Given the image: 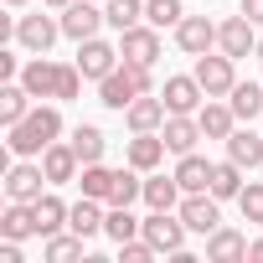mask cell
<instances>
[{
    "mask_svg": "<svg viewBox=\"0 0 263 263\" xmlns=\"http://www.w3.org/2000/svg\"><path fill=\"white\" fill-rule=\"evenodd\" d=\"M124 62V52L119 47H108L103 36H88V42H78V72L88 78V83H103L114 67Z\"/></svg>",
    "mask_w": 263,
    "mask_h": 263,
    "instance_id": "8992f818",
    "label": "cell"
},
{
    "mask_svg": "<svg viewBox=\"0 0 263 263\" xmlns=\"http://www.w3.org/2000/svg\"><path fill=\"white\" fill-rule=\"evenodd\" d=\"M140 93H155V67H145V62H119L103 83H98V103L103 108H114V114H124L129 103H135Z\"/></svg>",
    "mask_w": 263,
    "mask_h": 263,
    "instance_id": "3957f363",
    "label": "cell"
},
{
    "mask_svg": "<svg viewBox=\"0 0 263 263\" xmlns=\"http://www.w3.org/2000/svg\"><path fill=\"white\" fill-rule=\"evenodd\" d=\"M222 145H227V160H237L242 171L263 165V135H253V129H232Z\"/></svg>",
    "mask_w": 263,
    "mask_h": 263,
    "instance_id": "d4e9b609",
    "label": "cell"
},
{
    "mask_svg": "<svg viewBox=\"0 0 263 263\" xmlns=\"http://www.w3.org/2000/svg\"><path fill=\"white\" fill-rule=\"evenodd\" d=\"M160 135H165L171 155H186V150H196V140H206V135H201V119H196V114H171Z\"/></svg>",
    "mask_w": 263,
    "mask_h": 263,
    "instance_id": "e0dca14e",
    "label": "cell"
},
{
    "mask_svg": "<svg viewBox=\"0 0 263 263\" xmlns=\"http://www.w3.org/2000/svg\"><path fill=\"white\" fill-rule=\"evenodd\" d=\"M206 258H212V263H237V258H248V232H237V227L206 232Z\"/></svg>",
    "mask_w": 263,
    "mask_h": 263,
    "instance_id": "ac0fdd59",
    "label": "cell"
},
{
    "mask_svg": "<svg viewBox=\"0 0 263 263\" xmlns=\"http://www.w3.org/2000/svg\"><path fill=\"white\" fill-rule=\"evenodd\" d=\"M62 36V16H21L16 21V42L26 47V52H52V42Z\"/></svg>",
    "mask_w": 263,
    "mask_h": 263,
    "instance_id": "7c38bea8",
    "label": "cell"
},
{
    "mask_svg": "<svg viewBox=\"0 0 263 263\" xmlns=\"http://www.w3.org/2000/svg\"><path fill=\"white\" fill-rule=\"evenodd\" d=\"M83 242H88V237H78L72 227H67V232H52L47 248H42V258H47V263H72V258H83Z\"/></svg>",
    "mask_w": 263,
    "mask_h": 263,
    "instance_id": "4dcf8cb0",
    "label": "cell"
},
{
    "mask_svg": "<svg viewBox=\"0 0 263 263\" xmlns=\"http://www.w3.org/2000/svg\"><path fill=\"white\" fill-rule=\"evenodd\" d=\"M145 21L160 26V31L165 26H181L186 21V6H181V0H145Z\"/></svg>",
    "mask_w": 263,
    "mask_h": 263,
    "instance_id": "d590c367",
    "label": "cell"
},
{
    "mask_svg": "<svg viewBox=\"0 0 263 263\" xmlns=\"http://www.w3.org/2000/svg\"><path fill=\"white\" fill-rule=\"evenodd\" d=\"M176 212H181V222H186L191 232H201V237L222 227V212H217V196H212V191H186Z\"/></svg>",
    "mask_w": 263,
    "mask_h": 263,
    "instance_id": "9c48e42d",
    "label": "cell"
},
{
    "mask_svg": "<svg viewBox=\"0 0 263 263\" xmlns=\"http://www.w3.org/2000/svg\"><path fill=\"white\" fill-rule=\"evenodd\" d=\"M196 119H201V135H206V140H227L232 129H237V114H232V103H222V98H206V103L196 108Z\"/></svg>",
    "mask_w": 263,
    "mask_h": 263,
    "instance_id": "d6986e66",
    "label": "cell"
},
{
    "mask_svg": "<svg viewBox=\"0 0 263 263\" xmlns=\"http://www.w3.org/2000/svg\"><path fill=\"white\" fill-rule=\"evenodd\" d=\"M237 206H242V222L263 227V181H248V186H242V196H237Z\"/></svg>",
    "mask_w": 263,
    "mask_h": 263,
    "instance_id": "8d00e7d4",
    "label": "cell"
},
{
    "mask_svg": "<svg viewBox=\"0 0 263 263\" xmlns=\"http://www.w3.org/2000/svg\"><path fill=\"white\" fill-rule=\"evenodd\" d=\"M145 171H135V165H129V171H119V181H114V196H108V206H135L140 196H145V181H140Z\"/></svg>",
    "mask_w": 263,
    "mask_h": 263,
    "instance_id": "836d02e7",
    "label": "cell"
},
{
    "mask_svg": "<svg viewBox=\"0 0 263 263\" xmlns=\"http://www.w3.org/2000/svg\"><path fill=\"white\" fill-rule=\"evenodd\" d=\"M21 83H26L31 98H57V103H67V98L83 93V72H78V62H47L42 52L21 67Z\"/></svg>",
    "mask_w": 263,
    "mask_h": 263,
    "instance_id": "7a4b0ae2",
    "label": "cell"
},
{
    "mask_svg": "<svg viewBox=\"0 0 263 263\" xmlns=\"http://www.w3.org/2000/svg\"><path fill=\"white\" fill-rule=\"evenodd\" d=\"M42 181H47L42 160L31 165L26 155H16V165H6V196H11V201H36V196H42Z\"/></svg>",
    "mask_w": 263,
    "mask_h": 263,
    "instance_id": "5bb4252c",
    "label": "cell"
},
{
    "mask_svg": "<svg viewBox=\"0 0 263 263\" xmlns=\"http://www.w3.org/2000/svg\"><path fill=\"white\" fill-rule=\"evenodd\" d=\"M227 103H232L237 124H253V119L263 114V88H258V83H237V88L227 93Z\"/></svg>",
    "mask_w": 263,
    "mask_h": 263,
    "instance_id": "f546056e",
    "label": "cell"
},
{
    "mask_svg": "<svg viewBox=\"0 0 263 263\" xmlns=\"http://www.w3.org/2000/svg\"><path fill=\"white\" fill-rule=\"evenodd\" d=\"M0 237H16V242L42 237V232H36V206H31V201H11L6 212H0Z\"/></svg>",
    "mask_w": 263,
    "mask_h": 263,
    "instance_id": "44dd1931",
    "label": "cell"
},
{
    "mask_svg": "<svg viewBox=\"0 0 263 263\" xmlns=\"http://www.w3.org/2000/svg\"><path fill=\"white\" fill-rule=\"evenodd\" d=\"M62 16V36H72V42H88V36H98V26H108V16L98 11V0H72L67 11H57Z\"/></svg>",
    "mask_w": 263,
    "mask_h": 263,
    "instance_id": "8fae6325",
    "label": "cell"
},
{
    "mask_svg": "<svg viewBox=\"0 0 263 263\" xmlns=\"http://www.w3.org/2000/svg\"><path fill=\"white\" fill-rule=\"evenodd\" d=\"M248 258H253V263H263V237H253V242H248Z\"/></svg>",
    "mask_w": 263,
    "mask_h": 263,
    "instance_id": "ab89813d",
    "label": "cell"
},
{
    "mask_svg": "<svg viewBox=\"0 0 263 263\" xmlns=\"http://www.w3.org/2000/svg\"><path fill=\"white\" fill-rule=\"evenodd\" d=\"M42 171H47V186H67V181H78V176H83V160H78L72 140L47 145V150H42Z\"/></svg>",
    "mask_w": 263,
    "mask_h": 263,
    "instance_id": "4fadbf2b",
    "label": "cell"
},
{
    "mask_svg": "<svg viewBox=\"0 0 263 263\" xmlns=\"http://www.w3.org/2000/svg\"><path fill=\"white\" fill-rule=\"evenodd\" d=\"M212 160L206 155H196V150H186L181 160H176V181H181V191H212Z\"/></svg>",
    "mask_w": 263,
    "mask_h": 263,
    "instance_id": "7402d4cb",
    "label": "cell"
},
{
    "mask_svg": "<svg viewBox=\"0 0 263 263\" xmlns=\"http://www.w3.org/2000/svg\"><path fill=\"white\" fill-rule=\"evenodd\" d=\"M103 145H108V140H103V129H98V124H78V129H72V150H78L83 165L103 160Z\"/></svg>",
    "mask_w": 263,
    "mask_h": 263,
    "instance_id": "1f68e13d",
    "label": "cell"
},
{
    "mask_svg": "<svg viewBox=\"0 0 263 263\" xmlns=\"http://www.w3.org/2000/svg\"><path fill=\"white\" fill-rule=\"evenodd\" d=\"M114 181H119V171H108L103 160H93V165H83V176H78V186H83V196H98V201H108V196H114Z\"/></svg>",
    "mask_w": 263,
    "mask_h": 263,
    "instance_id": "83f0119b",
    "label": "cell"
},
{
    "mask_svg": "<svg viewBox=\"0 0 263 263\" xmlns=\"http://www.w3.org/2000/svg\"><path fill=\"white\" fill-rule=\"evenodd\" d=\"M119 52H124L129 62H145V67H155V62H160V26L140 21V26L119 31Z\"/></svg>",
    "mask_w": 263,
    "mask_h": 263,
    "instance_id": "30bf717a",
    "label": "cell"
},
{
    "mask_svg": "<svg viewBox=\"0 0 263 263\" xmlns=\"http://www.w3.org/2000/svg\"><path fill=\"white\" fill-rule=\"evenodd\" d=\"M42 6H47V11H67V6H72V0H42Z\"/></svg>",
    "mask_w": 263,
    "mask_h": 263,
    "instance_id": "60d3db41",
    "label": "cell"
},
{
    "mask_svg": "<svg viewBox=\"0 0 263 263\" xmlns=\"http://www.w3.org/2000/svg\"><path fill=\"white\" fill-rule=\"evenodd\" d=\"M103 16L114 31H129V26L145 21V0H103Z\"/></svg>",
    "mask_w": 263,
    "mask_h": 263,
    "instance_id": "d6a6232c",
    "label": "cell"
},
{
    "mask_svg": "<svg viewBox=\"0 0 263 263\" xmlns=\"http://www.w3.org/2000/svg\"><path fill=\"white\" fill-rule=\"evenodd\" d=\"M140 217L135 212H129V206H108V222H103V232L114 237V242H129V237H140Z\"/></svg>",
    "mask_w": 263,
    "mask_h": 263,
    "instance_id": "e575fe53",
    "label": "cell"
},
{
    "mask_svg": "<svg viewBox=\"0 0 263 263\" xmlns=\"http://www.w3.org/2000/svg\"><path fill=\"white\" fill-rule=\"evenodd\" d=\"M165 119H171V108H165V98H155V93H140L135 103L124 108L129 135H160V129H165Z\"/></svg>",
    "mask_w": 263,
    "mask_h": 263,
    "instance_id": "ba28073f",
    "label": "cell"
},
{
    "mask_svg": "<svg viewBox=\"0 0 263 263\" xmlns=\"http://www.w3.org/2000/svg\"><path fill=\"white\" fill-rule=\"evenodd\" d=\"M165 150H171V145H165V135H135V140H129V150H124V160L135 165V171H145V176H150V171L165 160Z\"/></svg>",
    "mask_w": 263,
    "mask_h": 263,
    "instance_id": "ffe728a7",
    "label": "cell"
},
{
    "mask_svg": "<svg viewBox=\"0 0 263 263\" xmlns=\"http://www.w3.org/2000/svg\"><path fill=\"white\" fill-rule=\"evenodd\" d=\"M217 52H227V57H253L258 52V26L237 11V16H227V21H217Z\"/></svg>",
    "mask_w": 263,
    "mask_h": 263,
    "instance_id": "52a82bcc",
    "label": "cell"
},
{
    "mask_svg": "<svg viewBox=\"0 0 263 263\" xmlns=\"http://www.w3.org/2000/svg\"><path fill=\"white\" fill-rule=\"evenodd\" d=\"M119 258H124V263H150V258H160V253H155L145 237H129V242H119Z\"/></svg>",
    "mask_w": 263,
    "mask_h": 263,
    "instance_id": "74e56055",
    "label": "cell"
},
{
    "mask_svg": "<svg viewBox=\"0 0 263 263\" xmlns=\"http://www.w3.org/2000/svg\"><path fill=\"white\" fill-rule=\"evenodd\" d=\"M191 72H196V83L206 88V98H227V93L237 88V57H227V52H201Z\"/></svg>",
    "mask_w": 263,
    "mask_h": 263,
    "instance_id": "277c9868",
    "label": "cell"
},
{
    "mask_svg": "<svg viewBox=\"0 0 263 263\" xmlns=\"http://www.w3.org/2000/svg\"><path fill=\"white\" fill-rule=\"evenodd\" d=\"M242 16H248L253 26H263V0H242Z\"/></svg>",
    "mask_w": 263,
    "mask_h": 263,
    "instance_id": "f35d334b",
    "label": "cell"
},
{
    "mask_svg": "<svg viewBox=\"0 0 263 263\" xmlns=\"http://www.w3.org/2000/svg\"><path fill=\"white\" fill-rule=\"evenodd\" d=\"M103 222H108V212H103L98 196H83V201H72V212H67V227H72L78 237H98Z\"/></svg>",
    "mask_w": 263,
    "mask_h": 263,
    "instance_id": "cb8c5ba5",
    "label": "cell"
},
{
    "mask_svg": "<svg viewBox=\"0 0 263 263\" xmlns=\"http://www.w3.org/2000/svg\"><path fill=\"white\" fill-rule=\"evenodd\" d=\"M186 222H181V212H150L145 217V227H140V237L155 248V253H181L186 248Z\"/></svg>",
    "mask_w": 263,
    "mask_h": 263,
    "instance_id": "5b68a950",
    "label": "cell"
},
{
    "mask_svg": "<svg viewBox=\"0 0 263 263\" xmlns=\"http://www.w3.org/2000/svg\"><path fill=\"white\" fill-rule=\"evenodd\" d=\"M176 47H181L186 57L212 52V47H217V21H206V16H186V21L176 26Z\"/></svg>",
    "mask_w": 263,
    "mask_h": 263,
    "instance_id": "2e32d148",
    "label": "cell"
},
{
    "mask_svg": "<svg viewBox=\"0 0 263 263\" xmlns=\"http://www.w3.org/2000/svg\"><path fill=\"white\" fill-rule=\"evenodd\" d=\"M31 206H36V232H42V242H47L52 232H62V227H67V212H72V206H67L62 196H52V191H42V196H36Z\"/></svg>",
    "mask_w": 263,
    "mask_h": 263,
    "instance_id": "484cf974",
    "label": "cell"
},
{
    "mask_svg": "<svg viewBox=\"0 0 263 263\" xmlns=\"http://www.w3.org/2000/svg\"><path fill=\"white\" fill-rule=\"evenodd\" d=\"M253 57H258V62H263V36H258V52H253Z\"/></svg>",
    "mask_w": 263,
    "mask_h": 263,
    "instance_id": "b9f144b4",
    "label": "cell"
},
{
    "mask_svg": "<svg viewBox=\"0 0 263 263\" xmlns=\"http://www.w3.org/2000/svg\"><path fill=\"white\" fill-rule=\"evenodd\" d=\"M57 135H62L57 98H52V103H31V114L6 129V150H11V155H26V160H42V150L57 145Z\"/></svg>",
    "mask_w": 263,
    "mask_h": 263,
    "instance_id": "6da1fadb",
    "label": "cell"
},
{
    "mask_svg": "<svg viewBox=\"0 0 263 263\" xmlns=\"http://www.w3.org/2000/svg\"><path fill=\"white\" fill-rule=\"evenodd\" d=\"M31 114V93H26V83L21 78H11V83H0V124H21Z\"/></svg>",
    "mask_w": 263,
    "mask_h": 263,
    "instance_id": "4316f807",
    "label": "cell"
},
{
    "mask_svg": "<svg viewBox=\"0 0 263 263\" xmlns=\"http://www.w3.org/2000/svg\"><path fill=\"white\" fill-rule=\"evenodd\" d=\"M181 196H186V191H181V181H176V171H171V176H150L140 201H145L150 212H176V206H181Z\"/></svg>",
    "mask_w": 263,
    "mask_h": 263,
    "instance_id": "603a6c76",
    "label": "cell"
},
{
    "mask_svg": "<svg viewBox=\"0 0 263 263\" xmlns=\"http://www.w3.org/2000/svg\"><path fill=\"white\" fill-rule=\"evenodd\" d=\"M6 6H11V11H16V6H26V0H6Z\"/></svg>",
    "mask_w": 263,
    "mask_h": 263,
    "instance_id": "7bdbcfd3",
    "label": "cell"
},
{
    "mask_svg": "<svg viewBox=\"0 0 263 263\" xmlns=\"http://www.w3.org/2000/svg\"><path fill=\"white\" fill-rule=\"evenodd\" d=\"M212 196H217V201H237V196H242V165H237V160H217V171H212Z\"/></svg>",
    "mask_w": 263,
    "mask_h": 263,
    "instance_id": "f1b7e54d",
    "label": "cell"
},
{
    "mask_svg": "<svg viewBox=\"0 0 263 263\" xmlns=\"http://www.w3.org/2000/svg\"><path fill=\"white\" fill-rule=\"evenodd\" d=\"M160 98H165V108H171V114H196V108H201V98H206V88L196 83V72H176V78H165Z\"/></svg>",
    "mask_w": 263,
    "mask_h": 263,
    "instance_id": "9a60e30c",
    "label": "cell"
}]
</instances>
